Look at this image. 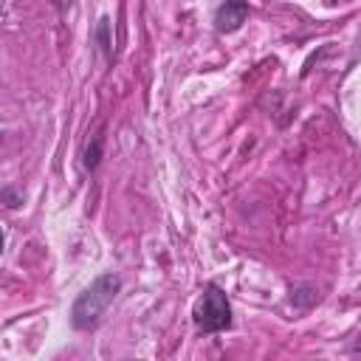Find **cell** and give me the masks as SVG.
<instances>
[{
  "instance_id": "3957f363",
  "label": "cell",
  "mask_w": 361,
  "mask_h": 361,
  "mask_svg": "<svg viewBox=\"0 0 361 361\" xmlns=\"http://www.w3.org/2000/svg\"><path fill=\"white\" fill-rule=\"evenodd\" d=\"M248 17V0H226L217 11H214V28L223 34L237 31Z\"/></svg>"
},
{
  "instance_id": "5b68a950",
  "label": "cell",
  "mask_w": 361,
  "mask_h": 361,
  "mask_svg": "<svg viewBox=\"0 0 361 361\" xmlns=\"http://www.w3.org/2000/svg\"><path fill=\"white\" fill-rule=\"evenodd\" d=\"M96 42H99V51L104 59L113 56V39H110V17H99L96 23Z\"/></svg>"
},
{
  "instance_id": "7a4b0ae2",
  "label": "cell",
  "mask_w": 361,
  "mask_h": 361,
  "mask_svg": "<svg viewBox=\"0 0 361 361\" xmlns=\"http://www.w3.org/2000/svg\"><path fill=\"white\" fill-rule=\"evenodd\" d=\"M195 324L203 333H220L231 324V305L228 296L223 293V288L217 285H206V290L200 293V299L195 302Z\"/></svg>"
},
{
  "instance_id": "277c9868",
  "label": "cell",
  "mask_w": 361,
  "mask_h": 361,
  "mask_svg": "<svg viewBox=\"0 0 361 361\" xmlns=\"http://www.w3.org/2000/svg\"><path fill=\"white\" fill-rule=\"evenodd\" d=\"M102 158H104V124H99L90 133V138L85 144V152H82V164H85L87 172H96L99 164H102Z\"/></svg>"
},
{
  "instance_id": "6da1fadb",
  "label": "cell",
  "mask_w": 361,
  "mask_h": 361,
  "mask_svg": "<svg viewBox=\"0 0 361 361\" xmlns=\"http://www.w3.org/2000/svg\"><path fill=\"white\" fill-rule=\"evenodd\" d=\"M118 290H121V276L118 274H102V276H96L76 296V302L71 307V324L76 330H93L104 319V313L113 305V299L118 296Z\"/></svg>"
},
{
  "instance_id": "8992f818",
  "label": "cell",
  "mask_w": 361,
  "mask_h": 361,
  "mask_svg": "<svg viewBox=\"0 0 361 361\" xmlns=\"http://www.w3.org/2000/svg\"><path fill=\"white\" fill-rule=\"evenodd\" d=\"M3 197H6V206H8V209L20 206V200H23V197H17V195H14L11 189H3Z\"/></svg>"
},
{
  "instance_id": "52a82bcc",
  "label": "cell",
  "mask_w": 361,
  "mask_h": 361,
  "mask_svg": "<svg viewBox=\"0 0 361 361\" xmlns=\"http://www.w3.org/2000/svg\"><path fill=\"white\" fill-rule=\"evenodd\" d=\"M51 3H54V6H56V8H68V6H71V3H73V0H51Z\"/></svg>"
}]
</instances>
